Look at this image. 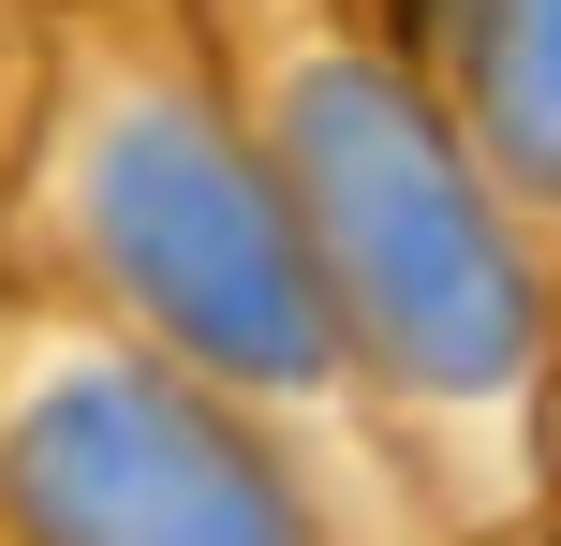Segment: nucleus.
Listing matches in <instances>:
<instances>
[{"mask_svg": "<svg viewBox=\"0 0 561 546\" xmlns=\"http://www.w3.org/2000/svg\"><path fill=\"white\" fill-rule=\"evenodd\" d=\"M280 177L310 207V252H325V295L369 325V355L444 399H488V384L533 370V266L503 252L473 163L414 118V89L369 74V59H325L280 118Z\"/></svg>", "mask_w": 561, "mask_h": 546, "instance_id": "obj_1", "label": "nucleus"}, {"mask_svg": "<svg viewBox=\"0 0 561 546\" xmlns=\"http://www.w3.org/2000/svg\"><path fill=\"white\" fill-rule=\"evenodd\" d=\"M89 236H104L118 295L222 384L325 370V252L280 222V193L207 118H118L104 163H89Z\"/></svg>", "mask_w": 561, "mask_h": 546, "instance_id": "obj_2", "label": "nucleus"}, {"mask_svg": "<svg viewBox=\"0 0 561 546\" xmlns=\"http://www.w3.org/2000/svg\"><path fill=\"white\" fill-rule=\"evenodd\" d=\"M0 502L30 546H310L280 473L148 370H75L15 414Z\"/></svg>", "mask_w": 561, "mask_h": 546, "instance_id": "obj_3", "label": "nucleus"}, {"mask_svg": "<svg viewBox=\"0 0 561 546\" xmlns=\"http://www.w3.org/2000/svg\"><path fill=\"white\" fill-rule=\"evenodd\" d=\"M444 45H458V89H473L488 148L533 193H561V0H458Z\"/></svg>", "mask_w": 561, "mask_h": 546, "instance_id": "obj_4", "label": "nucleus"}]
</instances>
